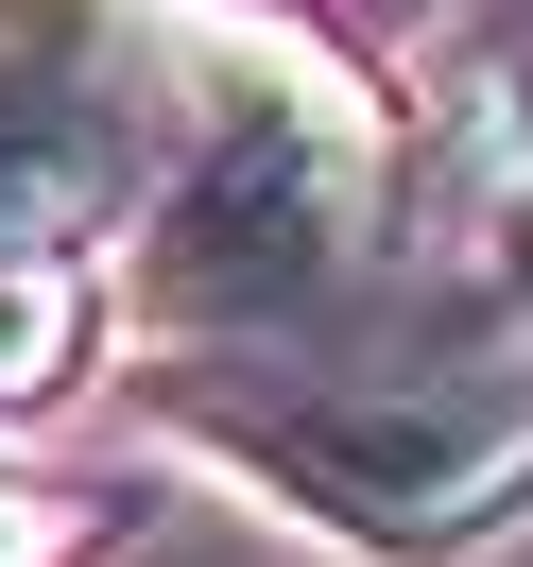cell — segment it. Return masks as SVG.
<instances>
[{
  "instance_id": "obj_1",
  "label": "cell",
  "mask_w": 533,
  "mask_h": 567,
  "mask_svg": "<svg viewBox=\"0 0 533 567\" xmlns=\"http://www.w3.org/2000/svg\"><path fill=\"white\" fill-rule=\"evenodd\" d=\"M396 292V86L258 0H189L155 52V173L121 224V310L155 361L361 344Z\"/></svg>"
},
{
  "instance_id": "obj_2",
  "label": "cell",
  "mask_w": 533,
  "mask_h": 567,
  "mask_svg": "<svg viewBox=\"0 0 533 567\" xmlns=\"http://www.w3.org/2000/svg\"><path fill=\"white\" fill-rule=\"evenodd\" d=\"M139 413L361 567H464L533 516V361L361 327V344H258V361H139Z\"/></svg>"
},
{
  "instance_id": "obj_3",
  "label": "cell",
  "mask_w": 533,
  "mask_h": 567,
  "mask_svg": "<svg viewBox=\"0 0 533 567\" xmlns=\"http://www.w3.org/2000/svg\"><path fill=\"white\" fill-rule=\"evenodd\" d=\"M379 344H464V361H533V155L482 189V207H448L413 241V276L379 292Z\"/></svg>"
},
{
  "instance_id": "obj_4",
  "label": "cell",
  "mask_w": 533,
  "mask_h": 567,
  "mask_svg": "<svg viewBox=\"0 0 533 567\" xmlns=\"http://www.w3.org/2000/svg\"><path fill=\"white\" fill-rule=\"evenodd\" d=\"M189 0H0V70H70V86H155Z\"/></svg>"
},
{
  "instance_id": "obj_5",
  "label": "cell",
  "mask_w": 533,
  "mask_h": 567,
  "mask_svg": "<svg viewBox=\"0 0 533 567\" xmlns=\"http://www.w3.org/2000/svg\"><path fill=\"white\" fill-rule=\"evenodd\" d=\"M86 327H104L86 258H0V413L70 395V379H86Z\"/></svg>"
},
{
  "instance_id": "obj_6",
  "label": "cell",
  "mask_w": 533,
  "mask_h": 567,
  "mask_svg": "<svg viewBox=\"0 0 533 567\" xmlns=\"http://www.w3.org/2000/svg\"><path fill=\"white\" fill-rule=\"evenodd\" d=\"M86 533L104 516H86L70 482H18V464H0V567H86Z\"/></svg>"
}]
</instances>
